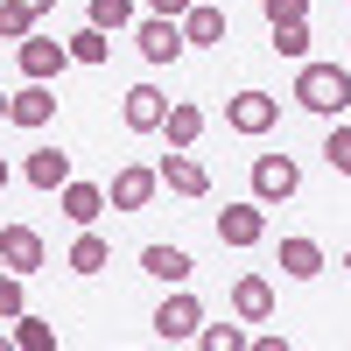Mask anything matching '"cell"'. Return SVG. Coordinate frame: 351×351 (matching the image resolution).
Listing matches in <instances>:
<instances>
[{"mask_svg": "<svg viewBox=\"0 0 351 351\" xmlns=\"http://www.w3.org/2000/svg\"><path fill=\"white\" fill-rule=\"evenodd\" d=\"M197 324H204V302H197V295H183V288H176V295L155 309V337H162V344H190V337H197Z\"/></svg>", "mask_w": 351, "mask_h": 351, "instance_id": "cell-7", "label": "cell"}, {"mask_svg": "<svg viewBox=\"0 0 351 351\" xmlns=\"http://www.w3.org/2000/svg\"><path fill=\"white\" fill-rule=\"evenodd\" d=\"M309 43H316V36H309V21H274V49H281V56H295V64H302Z\"/></svg>", "mask_w": 351, "mask_h": 351, "instance_id": "cell-23", "label": "cell"}, {"mask_svg": "<svg viewBox=\"0 0 351 351\" xmlns=\"http://www.w3.org/2000/svg\"><path fill=\"white\" fill-rule=\"evenodd\" d=\"M324 162H330L337 176H351V127H344V120H337V127L324 134Z\"/></svg>", "mask_w": 351, "mask_h": 351, "instance_id": "cell-27", "label": "cell"}, {"mask_svg": "<svg viewBox=\"0 0 351 351\" xmlns=\"http://www.w3.org/2000/svg\"><path fill=\"white\" fill-rule=\"evenodd\" d=\"M21 176H28L36 190H64V183H71V155H64V148H36V155L21 162Z\"/></svg>", "mask_w": 351, "mask_h": 351, "instance_id": "cell-15", "label": "cell"}, {"mask_svg": "<svg viewBox=\"0 0 351 351\" xmlns=\"http://www.w3.org/2000/svg\"><path fill=\"white\" fill-rule=\"evenodd\" d=\"M232 316H239V324H267V316H274V288L260 274H239V281H232Z\"/></svg>", "mask_w": 351, "mask_h": 351, "instance_id": "cell-12", "label": "cell"}, {"mask_svg": "<svg viewBox=\"0 0 351 351\" xmlns=\"http://www.w3.org/2000/svg\"><path fill=\"white\" fill-rule=\"evenodd\" d=\"M155 176H162V190H176V197H204V190H211V169H204L190 148H169L155 162Z\"/></svg>", "mask_w": 351, "mask_h": 351, "instance_id": "cell-6", "label": "cell"}, {"mask_svg": "<svg viewBox=\"0 0 351 351\" xmlns=\"http://www.w3.org/2000/svg\"><path fill=\"white\" fill-rule=\"evenodd\" d=\"M0 267L28 281V274L43 267V232L36 225H0Z\"/></svg>", "mask_w": 351, "mask_h": 351, "instance_id": "cell-8", "label": "cell"}, {"mask_svg": "<svg viewBox=\"0 0 351 351\" xmlns=\"http://www.w3.org/2000/svg\"><path fill=\"white\" fill-rule=\"evenodd\" d=\"M162 112H169V99L155 92V84H134L127 106H120V120H127L134 134H162Z\"/></svg>", "mask_w": 351, "mask_h": 351, "instance_id": "cell-13", "label": "cell"}, {"mask_svg": "<svg viewBox=\"0 0 351 351\" xmlns=\"http://www.w3.org/2000/svg\"><path fill=\"white\" fill-rule=\"evenodd\" d=\"M281 274L288 281H316L324 274V246L316 239H281Z\"/></svg>", "mask_w": 351, "mask_h": 351, "instance_id": "cell-16", "label": "cell"}, {"mask_svg": "<svg viewBox=\"0 0 351 351\" xmlns=\"http://www.w3.org/2000/svg\"><path fill=\"white\" fill-rule=\"evenodd\" d=\"M274 120H281V106H274L267 92H239V99H225V127H232V134H246V141H260Z\"/></svg>", "mask_w": 351, "mask_h": 351, "instance_id": "cell-4", "label": "cell"}, {"mask_svg": "<svg viewBox=\"0 0 351 351\" xmlns=\"http://www.w3.org/2000/svg\"><path fill=\"white\" fill-rule=\"evenodd\" d=\"M141 274L183 288V281H190V253H183V246H148V253H141Z\"/></svg>", "mask_w": 351, "mask_h": 351, "instance_id": "cell-17", "label": "cell"}, {"mask_svg": "<svg viewBox=\"0 0 351 351\" xmlns=\"http://www.w3.org/2000/svg\"><path fill=\"white\" fill-rule=\"evenodd\" d=\"M92 28H106V36L134 28V0H92Z\"/></svg>", "mask_w": 351, "mask_h": 351, "instance_id": "cell-22", "label": "cell"}, {"mask_svg": "<svg viewBox=\"0 0 351 351\" xmlns=\"http://www.w3.org/2000/svg\"><path fill=\"white\" fill-rule=\"evenodd\" d=\"M56 197H64V218L71 225H99V211H106V190L99 183H64Z\"/></svg>", "mask_w": 351, "mask_h": 351, "instance_id": "cell-18", "label": "cell"}, {"mask_svg": "<svg viewBox=\"0 0 351 351\" xmlns=\"http://www.w3.org/2000/svg\"><path fill=\"white\" fill-rule=\"evenodd\" d=\"M134 43H141L148 64H176V56L190 49V43H183V21H169V14H148V21L134 28Z\"/></svg>", "mask_w": 351, "mask_h": 351, "instance_id": "cell-10", "label": "cell"}, {"mask_svg": "<svg viewBox=\"0 0 351 351\" xmlns=\"http://www.w3.org/2000/svg\"><path fill=\"white\" fill-rule=\"evenodd\" d=\"M183 43H225V8H204V0H190V14H183Z\"/></svg>", "mask_w": 351, "mask_h": 351, "instance_id": "cell-19", "label": "cell"}, {"mask_svg": "<svg viewBox=\"0 0 351 351\" xmlns=\"http://www.w3.org/2000/svg\"><path fill=\"white\" fill-rule=\"evenodd\" d=\"M148 14H169V21H183V14H190V0H148Z\"/></svg>", "mask_w": 351, "mask_h": 351, "instance_id": "cell-30", "label": "cell"}, {"mask_svg": "<svg viewBox=\"0 0 351 351\" xmlns=\"http://www.w3.org/2000/svg\"><path fill=\"white\" fill-rule=\"evenodd\" d=\"M8 176H14V169H8V155H0V190H8Z\"/></svg>", "mask_w": 351, "mask_h": 351, "instance_id": "cell-32", "label": "cell"}, {"mask_svg": "<svg viewBox=\"0 0 351 351\" xmlns=\"http://www.w3.org/2000/svg\"><path fill=\"white\" fill-rule=\"evenodd\" d=\"M0 120H8V92H0Z\"/></svg>", "mask_w": 351, "mask_h": 351, "instance_id": "cell-33", "label": "cell"}, {"mask_svg": "<svg viewBox=\"0 0 351 351\" xmlns=\"http://www.w3.org/2000/svg\"><path fill=\"white\" fill-rule=\"evenodd\" d=\"M28 28H36V14H28L21 0H0V43H21Z\"/></svg>", "mask_w": 351, "mask_h": 351, "instance_id": "cell-26", "label": "cell"}, {"mask_svg": "<svg viewBox=\"0 0 351 351\" xmlns=\"http://www.w3.org/2000/svg\"><path fill=\"white\" fill-rule=\"evenodd\" d=\"M295 106L324 112V120H344V106H351V64H309V56H302V71H295Z\"/></svg>", "mask_w": 351, "mask_h": 351, "instance_id": "cell-1", "label": "cell"}, {"mask_svg": "<svg viewBox=\"0 0 351 351\" xmlns=\"http://www.w3.org/2000/svg\"><path fill=\"white\" fill-rule=\"evenodd\" d=\"M197 344L204 351H246V330L239 324H197Z\"/></svg>", "mask_w": 351, "mask_h": 351, "instance_id": "cell-25", "label": "cell"}, {"mask_svg": "<svg viewBox=\"0 0 351 351\" xmlns=\"http://www.w3.org/2000/svg\"><path fill=\"white\" fill-rule=\"evenodd\" d=\"M106 260H112V246L99 239L92 225L77 232V246H71V274H106Z\"/></svg>", "mask_w": 351, "mask_h": 351, "instance_id": "cell-20", "label": "cell"}, {"mask_svg": "<svg viewBox=\"0 0 351 351\" xmlns=\"http://www.w3.org/2000/svg\"><path fill=\"white\" fill-rule=\"evenodd\" d=\"M155 190H162V176H155L148 162H127V169H112L106 204H112V211H148V204H155Z\"/></svg>", "mask_w": 351, "mask_h": 351, "instance_id": "cell-2", "label": "cell"}, {"mask_svg": "<svg viewBox=\"0 0 351 351\" xmlns=\"http://www.w3.org/2000/svg\"><path fill=\"white\" fill-rule=\"evenodd\" d=\"M344 64H351V56H344Z\"/></svg>", "mask_w": 351, "mask_h": 351, "instance_id": "cell-36", "label": "cell"}, {"mask_svg": "<svg viewBox=\"0 0 351 351\" xmlns=\"http://www.w3.org/2000/svg\"><path fill=\"white\" fill-rule=\"evenodd\" d=\"M14 64H21V77H36V84H49L56 71L71 64V49L56 43V36H36V28H28V36L14 43Z\"/></svg>", "mask_w": 351, "mask_h": 351, "instance_id": "cell-3", "label": "cell"}, {"mask_svg": "<svg viewBox=\"0 0 351 351\" xmlns=\"http://www.w3.org/2000/svg\"><path fill=\"white\" fill-rule=\"evenodd\" d=\"M295 190H302V169L288 162V155H260L253 162V197L260 204H288Z\"/></svg>", "mask_w": 351, "mask_h": 351, "instance_id": "cell-5", "label": "cell"}, {"mask_svg": "<svg viewBox=\"0 0 351 351\" xmlns=\"http://www.w3.org/2000/svg\"><path fill=\"white\" fill-rule=\"evenodd\" d=\"M162 134H169V148H197V141H204V106L197 99H176L162 112Z\"/></svg>", "mask_w": 351, "mask_h": 351, "instance_id": "cell-14", "label": "cell"}, {"mask_svg": "<svg viewBox=\"0 0 351 351\" xmlns=\"http://www.w3.org/2000/svg\"><path fill=\"white\" fill-rule=\"evenodd\" d=\"M21 8H28V14H36V21H43V14H49V8H56V0H21Z\"/></svg>", "mask_w": 351, "mask_h": 351, "instance_id": "cell-31", "label": "cell"}, {"mask_svg": "<svg viewBox=\"0 0 351 351\" xmlns=\"http://www.w3.org/2000/svg\"><path fill=\"white\" fill-rule=\"evenodd\" d=\"M64 49H71V64H106V56H112V36H106V28H92V21H84V28H77V36H71Z\"/></svg>", "mask_w": 351, "mask_h": 351, "instance_id": "cell-21", "label": "cell"}, {"mask_svg": "<svg viewBox=\"0 0 351 351\" xmlns=\"http://www.w3.org/2000/svg\"><path fill=\"white\" fill-rule=\"evenodd\" d=\"M344 8H351V0H344Z\"/></svg>", "mask_w": 351, "mask_h": 351, "instance_id": "cell-35", "label": "cell"}, {"mask_svg": "<svg viewBox=\"0 0 351 351\" xmlns=\"http://www.w3.org/2000/svg\"><path fill=\"white\" fill-rule=\"evenodd\" d=\"M260 8H267V28L274 21H309V0H260Z\"/></svg>", "mask_w": 351, "mask_h": 351, "instance_id": "cell-29", "label": "cell"}, {"mask_svg": "<svg viewBox=\"0 0 351 351\" xmlns=\"http://www.w3.org/2000/svg\"><path fill=\"white\" fill-rule=\"evenodd\" d=\"M21 309H28V295H21V274H0V324H14Z\"/></svg>", "mask_w": 351, "mask_h": 351, "instance_id": "cell-28", "label": "cell"}, {"mask_svg": "<svg viewBox=\"0 0 351 351\" xmlns=\"http://www.w3.org/2000/svg\"><path fill=\"white\" fill-rule=\"evenodd\" d=\"M14 344H21V351H49L56 330L43 324V316H28V309H21V316H14Z\"/></svg>", "mask_w": 351, "mask_h": 351, "instance_id": "cell-24", "label": "cell"}, {"mask_svg": "<svg viewBox=\"0 0 351 351\" xmlns=\"http://www.w3.org/2000/svg\"><path fill=\"white\" fill-rule=\"evenodd\" d=\"M8 120H14V127H28V134H36V127H49V120H56V92L28 77L21 92H8Z\"/></svg>", "mask_w": 351, "mask_h": 351, "instance_id": "cell-11", "label": "cell"}, {"mask_svg": "<svg viewBox=\"0 0 351 351\" xmlns=\"http://www.w3.org/2000/svg\"><path fill=\"white\" fill-rule=\"evenodd\" d=\"M344 274H351V253H344Z\"/></svg>", "mask_w": 351, "mask_h": 351, "instance_id": "cell-34", "label": "cell"}, {"mask_svg": "<svg viewBox=\"0 0 351 351\" xmlns=\"http://www.w3.org/2000/svg\"><path fill=\"white\" fill-rule=\"evenodd\" d=\"M218 239L225 246H260V239H267V204H225V211H218Z\"/></svg>", "mask_w": 351, "mask_h": 351, "instance_id": "cell-9", "label": "cell"}]
</instances>
